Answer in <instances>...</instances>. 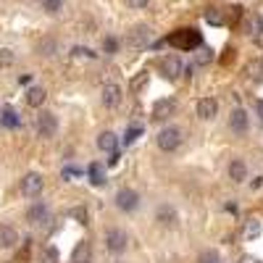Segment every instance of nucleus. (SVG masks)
<instances>
[{
    "label": "nucleus",
    "mask_w": 263,
    "mask_h": 263,
    "mask_svg": "<svg viewBox=\"0 0 263 263\" xmlns=\"http://www.w3.org/2000/svg\"><path fill=\"white\" fill-rule=\"evenodd\" d=\"M260 234V221H255V218H250V221L245 224V237L248 239H255Z\"/></svg>",
    "instance_id": "obj_21"
},
{
    "label": "nucleus",
    "mask_w": 263,
    "mask_h": 263,
    "mask_svg": "<svg viewBox=\"0 0 263 263\" xmlns=\"http://www.w3.org/2000/svg\"><path fill=\"white\" fill-rule=\"evenodd\" d=\"M71 216L77 218L79 224H90V213H87L84 208H74V211H71Z\"/></svg>",
    "instance_id": "obj_28"
},
{
    "label": "nucleus",
    "mask_w": 263,
    "mask_h": 263,
    "mask_svg": "<svg viewBox=\"0 0 263 263\" xmlns=\"http://www.w3.org/2000/svg\"><path fill=\"white\" fill-rule=\"evenodd\" d=\"M229 129L237 132V135L248 132V114L242 111V108H234V111H232V116H229Z\"/></svg>",
    "instance_id": "obj_13"
},
{
    "label": "nucleus",
    "mask_w": 263,
    "mask_h": 263,
    "mask_svg": "<svg viewBox=\"0 0 263 263\" xmlns=\"http://www.w3.org/2000/svg\"><path fill=\"white\" fill-rule=\"evenodd\" d=\"M229 179H232V182H237V184L248 179V166H245V161L234 158V161L229 163Z\"/></svg>",
    "instance_id": "obj_15"
},
{
    "label": "nucleus",
    "mask_w": 263,
    "mask_h": 263,
    "mask_svg": "<svg viewBox=\"0 0 263 263\" xmlns=\"http://www.w3.org/2000/svg\"><path fill=\"white\" fill-rule=\"evenodd\" d=\"M116 145H119V140H116L114 132H100V137H98V147H100L103 153H116Z\"/></svg>",
    "instance_id": "obj_18"
},
{
    "label": "nucleus",
    "mask_w": 263,
    "mask_h": 263,
    "mask_svg": "<svg viewBox=\"0 0 263 263\" xmlns=\"http://www.w3.org/2000/svg\"><path fill=\"white\" fill-rule=\"evenodd\" d=\"M42 187H45V179H42V174H37V171H29L27 177L21 179V192L27 197H37L42 192Z\"/></svg>",
    "instance_id": "obj_5"
},
{
    "label": "nucleus",
    "mask_w": 263,
    "mask_h": 263,
    "mask_svg": "<svg viewBox=\"0 0 263 263\" xmlns=\"http://www.w3.org/2000/svg\"><path fill=\"white\" fill-rule=\"evenodd\" d=\"M174 111H177V100H174V98H163V100H158L156 105H153V119L163 121V119H168Z\"/></svg>",
    "instance_id": "obj_8"
},
{
    "label": "nucleus",
    "mask_w": 263,
    "mask_h": 263,
    "mask_svg": "<svg viewBox=\"0 0 263 263\" xmlns=\"http://www.w3.org/2000/svg\"><path fill=\"white\" fill-rule=\"evenodd\" d=\"M103 50H105L108 55H114V53L119 50V42H116L114 37H103Z\"/></svg>",
    "instance_id": "obj_25"
},
{
    "label": "nucleus",
    "mask_w": 263,
    "mask_h": 263,
    "mask_svg": "<svg viewBox=\"0 0 263 263\" xmlns=\"http://www.w3.org/2000/svg\"><path fill=\"white\" fill-rule=\"evenodd\" d=\"M92 260V245L90 242H79L71 253V263H90Z\"/></svg>",
    "instance_id": "obj_16"
},
{
    "label": "nucleus",
    "mask_w": 263,
    "mask_h": 263,
    "mask_svg": "<svg viewBox=\"0 0 263 263\" xmlns=\"http://www.w3.org/2000/svg\"><path fill=\"white\" fill-rule=\"evenodd\" d=\"M100 100H103V105L105 108H116L119 103H121V87L119 84H105L103 87V95H100Z\"/></svg>",
    "instance_id": "obj_9"
},
{
    "label": "nucleus",
    "mask_w": 263,
    "mask_h": 263,
    "mask_svg": "<svg viewBox=\"0 0 263 263\" xmlns=\"http://www.w3.org/2000/svg\"><path fill=\"white\" fill-rule=\"evenodd\" d=\"M216 114H218V103H216L213 98H203V100H197V116H200L203 121L216 119Z\"/></svg>",
    "instance_id": "obj_12"
},
{
    "label": "nucleus",
    "mask_w": 263,
    "mask_h": 263,
    "mask_svg": "<svg viewBox=\"0 0 263 263\" xmlns=\"http://www.w3.org/2000/svg\"><path fill=\"white\" fill-rule=\"evenodd\" d=\"M103 242H105V250H108V253L119 255V253H124L126 245H129V234H126L124 229H108L105 237H103Z\"/></svg>",
    "instance_id": "obj_2"
},
{
    "label": "nucleus",
    "mask_w": 263,
    "mask_h": 263,
    "mask_svg": "<svg viewBox=\"0 0 263 263\" xmlns=\"http://www.w3.org/2000/svg\"><path fill=\"white\" fill-rule=\"evenodd\" d=\"M71 55H74V58H95V53H92L90 48H82V45L71 48Z\"/></svg>",
    "instance_id": "obj_26"
},
{
    "label": "nucleus",
    "mask_w": 263,
    "mask_h": 263,
    "mask_svg": "<svg viewBox=\"0 0 263 263\" xmlns=\"http://www.w3.org/2000/svg\"><path fill=\"white\" fill-rule=\"evenodd\" d=\"M156 142H158V147H161L163 153H174V150L184 142V135H182L179 126H163V129L158 132Z\"/></svg>",
    "instance_id": "obj_1"
},
{
    "label": "nucleus",
    "mask_w": 263,
    "mask_h": 263,
    "mask_svg": "<svg viewBox=\"0 0 263 263\" xmlns=\"http://www.w3.org/2000/svg\"><path fill=\"white\" fill-rule=\"evenodd\" d=\"M42 6H45L48 13H58L61 11V0H42Z\"/></svg>",
    "instance_id": "obj_30"
},
{
    "label": "nucleus",
    "mask_w": 263,
    "mask_h": 263,
    "mask_svg": "<svg viewBox=\"0 0 263 263\" xmlns=\"http://www.w3.org/2000/svg\"><path fill=\"white\" fill-rule=\"evenodd\" d=\"M137 205H140V195L135 192V190H119L116 192V208L119 211H124V213H132V211H137Z\"/></svg>",
    "instance_id": "obj_4"
},
{
    "label": "nucleus",
    "mask_w": 263,
    "mask_h": 263,
    "mask_svg": "<svg viewBox=\"0 0 263 263\" xmlns=\"http://www.w3.org/2000/svg\"><path fill=\"white\" fill-rule=\"evenodd\" d=\"M45 98H48L45 87H29L27 90V105H32V108H42Z\"/></svg>",
    "instance_id": "obj_17"
},
{
    "label": "nucleus",
    "mask_w": 263,
    "mask_h": 263,
    "mask_svg": "<svg viewBox=\"0 0 263 263\" xmlns=\"http://www.w3.org/2000/svg\"><path fill=\"white\" fill-rule=\"evenodd\" d=\"M16 242H18V232H16L13 227H8V224H0V248L8 250V248H13Z\"/></svg>",
    "instance_id": "obj_14"
},
{
    "label": "nucleus",
    "mask_w": 263,
    "mask_h": 263,
    "mask_svg": "<svg viewBox=\"0 0 263 263\" xmlns=\"http://www.w3.org/2000/svg\"><path fill=\"white\" fill-rule=\"evenodd\" d=\"M263 29V16H250L248 21V34H260Z\"/></svg>",
    "instance_id": "obj_22"
},
{
    "label": "nucleus",
    "mask_w": 263,
    "mask_h": 263,
    "mask_svg": "<svg viewBox=\"0 0 263 263\" xmlns=\"http://www.w3.org/2000/svg\"><path fill=\"white\" fill-rule=\"evenodd\" d=\"M37 50H40V55H53V50H55V42H53V40H42L40 45H37Z\"/></svg>",
    "instance_id": "obj_23"
},
{
    "label": "nucleus",
    "mask_w": 263,
    "mask_h": 263,
    "mask_svg": "<svg viewBox=\"0 0 263 263\" xmlns=\"http://www.w3.org/2000/svg\"><path fill=\"white\" fill-rule=\"evenodd\" d=\"M161 74L168 79V82H174V79H179V74H182V61L177 58V55H166V58H161Z\"/></svg>",
    "instance_id": "obj_6"
},
{
    "label": "nucleus",
    "mask_w": 263,
    "mask_h": 263,
    "mask_svg": "<svg viewBox=\"0 0 263 263\" xmlns=\"http://www.w3.org/2000/svg\"><path fill=\"white\" fill-rule=\"evenodd\" d=\"M55 132H58V119H55V114L42 111V114L37 116V135L45 137V140H50V137H55Z\"/></svg>",
    "instance_id": "obj_3"
},
{
    "label": "nucleus",
    "mask_w": 263,
    "mask_h": 263,
    "mask_svg": "<svg viewBox=\"0 0 263 263\" xmlns=\"http://www.w3.org/2000/svg\"><path fill=\"white\" fill-rule=\"evenodd\" d=\"M197 263H218V253H203Z\"/></svg>",
    "instance_id": "obj_31"
},
{
    "label": "nucleus",
    "mask_w": 263,
    "mask_h": 263,
    "mask_svg": "<svg viewBox=\"0 0 263 263\" xmlns=\"http://www.w3.org/2000/svg\"><path fill=\"white\" fill-rule=\"evenodd\" d=\"M40 263H61V255H58V250H55L53 245H48L45 250L40 253Z\"/></svg>",
    "instance_id": "obj_20"
},
{
    "label": "nucleus",
    "mask_w": 263,
    "mask_h": 263,
    "mask_svg": "<svg viewBox=\"0 0 263 263\" xmlns=\"http://www.w3.org/2000/svg\"><path fill=\"white\" fill-rule=\"evenodd\" d=\"M11 63H13V50L3 48L0 50V66H11Z\"/></svg>",
    "instance_id": "obj_29"
},
{
    "label": "nucleus",
    "mask_w": 263,
    "mask_h": 263,
    "mask_svg": "<svg viewBox=\"0 0 263 263\" xmlns=\"http://www.w3.org/2000/svg\"><path fill=\"white\" fill-rule=\"evenodd\" d=\"M90 182L95 187L105 184V166L103 163H90Z\"/></svg>",
    "instance_id": "obj_19"
},
{
    "label": "nucleus",
    "mask_w": 263,
    "mask_h": 263,
    "mask_svg": "<svg viewBox=\"0 0 263 263\" xmlns=\"http://www.w3.org/2000/svg\"><path fill=\"white\" fill-rule=\"evenodd\" d=\"M242 263H260V260H258V258H253V255H245V258H242Z\"/></svg>",
    "instance_id": "obj_34"
},
{
    "label": "nucleus",
    "mask_w": 263,
    "mask_h": 263,
    "mask_svg": "<svg viewBox=\"0 0 263 263\" xmlns=\"http://www.w3.org/2000/svg\"><path fill=\"white\" fill-rule=\"evenodd\" d=\"M156 221L161 227H166V229H174V227H177V221H179V216H177V211H174L171 205H161L158 213H156Z\"/></svg>",
    "instance_id": "obj_11"
},
{
    "label": "nucleus",
    "mask_w": 263,
    "mask_h": 263,
    "mask_svg": "<svg viewBox=\"0 0 263 263\" xmlns=\"http://www.w3.org/2000/svg\"><path fill=\"white\" fill-rule=\"evenodd\" d=\"M48 205L45 203H34L29 211H27V221L32 224V227H40V224H45L48 221Z\"/></svg>",
    "instance_id": "obj_10"
},
{
    "label": "nucleus",
    "mask_w": 263,
    "mask_h": 263,
    "mask_svg": "<svg viewBox=\"0 0 263 263\" xmlns=\"http://www.w3.org/2000/svg\"><path fill=\"white\" fill-rule=\"evenodd\" d=\"M126 42H129L132 48H147V42H150V27H145V24L135 27V29L129 32Z\"/></svg>",
    "instance_id": "obj_7"
},
{
    "label": "nucleus",
    "mask_w": 263,
    "mask_h": 263,
    "mask_svg": "<svg viewBox=\"0 0 263 263\" xmlns=\"http://www.w3.org/2000/svg\"><path fill=\"white\" fill-rule=\"evenodd\" d=\"M3 124H6V126H16V124H18V116H16V111L6 108V111H3Z\"/></svg>",
    "instance_id": "obj_27"
},
{
    "label": "nucleus",
    "mask_w": 263,
    "mask_h": 263,
    "mask_svg": "<svg viewBox=\"0 0 263 263\" xmlns=\"http://www.w3.org/2000/svg\"><path fill=\"white\" fill-rule=\"evenodd\" d=\"M126 6H129V8H145L147 0H126Z\"/></svg>",
    "instance_id": "obj_32"
},
{
    "label": "nucleus",
    "mask_w": 263,
    "mask_h": 263,
    "mask_svg": "<svg viewBox=\"0 0 263 263\" xmlns=\"http://www.w3.org/2000/svg\"><path fill=\"white\" fill-rule=\"evenodd\" d=\"M205 21H211V24H224V16L218 13V8H208L205 11Z\"/></svg>",
    "instance_id": "obj_24"
},
{
    "label": "nucleus",
    "mask_w": 263,
    "mask_h": 263,
    "mask_svg": "<svg viewBox=\"0 0 263 263\" xmlns=\"http://www.w3.org/2000/svg\"><path fill=\"white\" fill-rule=\"evenodd\" d=\"M255 111H258V119L263 121V100H258V103H255Z\"/></svg>",
    "instance_id": "obj_33"
}]
</instances>
